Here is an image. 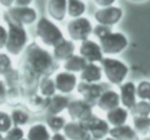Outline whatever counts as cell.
<instances>
[{
	"mask_svg": "<svg viewBox=\"0 0 150 140\" xmlns=\"http://www.w3.org/2000/svg\"><path fill=\"white\" fill-rule=\"evenodd\" d=\"M80 55L83 57L87 63H98L103 58V53L98 43L93 40H85L82 41L80 45Z\"/></svg>",
	"mask_w": 150,
	"mask_h": 140,
	"instance_id": "obj_14",
	"label": "cell"
},
{
	"mask_svg": "<svg viewBox=\"0 0 150 140\" xmlns=\"http://www.w3.org/2000/svg\"><path fill=\"white\" fill-rule=\"evenodd\" d=\"M122 16V10L120 7L108 6L98 9L94 14V18L99 25L110 27L117 24Z\"/></svg>",
	"mask_w": 150,
	"mask_h": 140,
	"instance_id": "obj_10",
	"label": "cell"
},
{
	"mask_svg": "<svg viewBox=\"0 0 150 140\" xmlns=\"http://www.w3.org/2000/svg\"><path fill=\"white\" fill-rule=\"evenodd\" d=\"M33 0H14V6H30Z\"/></svg>",
	"mask_w": 150,
	"mask_h": 140,
	"instance_id": "obj_43",
	"label": "cell"
},
{
	"mask_svg": "<svg viewBox=\"0 0 150 140\" xmlns=\"http://www.w3.org/2000/svg\"><path fill=\"white\" fill-rule=\"evenodd\" d=\"M86 11V4L82 0H67V14L71 18H81Z\"/></svg>",
	"mask_w": 150,
	"mask_h": 140,
	"instance_id": "obj_30",
	"label": "cell"
},
{
	"mask_svg": "<svg viewBox=\"0 0 150 140\" xmlns=\"http://www.w3.org/2000/svg\"><path fill=\"white\" fill-rule=\"evenodd\" d=\"M100 63L101 70H103L105 77L111 84L120 85L129 73L128 65L117 58L103 57Z\"/></svg>",
	"mask_w": 150,
	"mask_h": 140,
	"instance_id": "obj_4",
	"label": "cell"
},
{
	"mask_svg": "<svg viewBox=\"0 0 150 140\" xmlns=\"http://www.w3.org/2000/svg\"><path fill=\"white\" fill-rule=\"evenodd\" d=\"M62 131L67 140H91L90 134L88 133L84 123L82 122H67Z\"/></svg>",
	"mask_w": 150,
	"mask_h": 140,
	"instance_id": "obj_15",
	"label": "cell"
},
{
	"mask_svg": "<svg viewBox=\"0 0 150 140\" xmlns=\"http://www.w3.org/2000/svg\"><path fill=\"white\" fill-rule=\"evenodd\" d=\"M35 34L42 44L48 47H54L64 39L63 33L59 27L46 16H42L37 20Z\"/></svg>",
	"mask_w": 150,
	"mask_h": 140,
	"instance_id": "obj_2",
	"label": "cell"
},
{
	"mask_svg": "<svg viewBox=\"0 0 150 140\" xmlns=\"http://www.w3.org/2000/svg\"><path fill=\"white\" fill-rule=\"evenodd\" d=\"M136 98V85L133 82L129 81L120 85V100L125 109H132L137 102Z\"/></svg>",
	"mask_w": 150,
	"mask_h": 140,
	"instance_id": "obj_17",
	"label": "cell"
},
{
	"mask_svg": "<svg viewBox=\"0 0 150 140\" xmlns=\"http://www.w3.org/2000/svg\"><path fill=\"white\" fill-rule=\"evenodd\" d=\"M0 140H4V135L0 133Z\"/></svg>",
	"mask_w": 150,
	"mask_h": 140,
	"instance_id": "obj_48",
	"label": "cell"
},
{
	"mask_svg": "<svg viewBox=\"0 0 150 140\" xmlns=\"http://www.w3.org/2000/svg\"><path fill=\"white\" fill-rule=\"evenodd\" d=\"M27 140H50L51 133L44 123H35L27 131Z\"/></svg>",
	"mask_w": 150,
	"mask_h": 140,
	"instance_id": "obj_23",
	"label": "cell"
},
{
	"mask_svg": "<svg viewBox=\"0 0 150 140\" xmlns=\"http://www.w3.org/2000/svg\"><path fill=\"white\" fill-rule=\"evenodd\" d=\"M12 127V122L10 119L9 112L5 111H0V133L5 134Z\"/></svg>",
	"mask_w": 150,
	"mask_h": 140,
	"instance_id": "obj_38",
	"label": "cell"
},
{
	"mask_svg": "<svg viewBox=\"0 0 150 140\" xmlns=\"http://www.w3.org/2000/svg\"><path fill=\"white\" fill-rule=\"evenodd\" d=\"M38 93L43 97L49 98L56 94V88L54 80L51 77H42L38 84Z\"/></svg>",
	"mask_w": 150,
	"mask_h": 140,
	"instance_id": "obj_28",
	"label": "cell"
},
{
	"mask_svg": "<svg viewBox=\"0 0 150 140\" xmlns=\"http://www.w3.org/2000/svg\"><path fill=\"white\" fill-rule=\"evenodd\" d=\"M148 134L150 135V128H149V132H148Z\"/></svg>",
	"mask_w": 150,
	"mask_h": 140,
	"instance_id": "obj_49",
	"label": "cell"
},
{
	"mask_svg": "<svg viewBox=\"0 0 150 140\" xmlns=\"http://www.w3.org/2000/svg\"><path fill=\"white\" fill-rule=\"evenodd\" d=\"M10 119H11L12 126L16 127H23L25 125H28L31 120V114L30 112L27 111L26 109H22V107H14L11 112H10Z\"/></svg>",
	"mask_w": 150,
	"mask_h": 140,
	"instance_id": "obj_27",
	"label": "cell"
},
{
	"mask_svg": "<svg viewBox=\"0 0 150 140\" xmlns=\"http://www.w3.org/2000/svg\"><path fill=\"white\" fill-rule=\"evenodd\" d=\"M0 20H1V14H0Z\"/></svg>",
	"mask_w": 150,
	"mask_h": 140,
	"instance_id": "obj_50",
	"label": "cell"
},
{
	"mask_svg": "<svg viewBox=\"0 0 150 140\" xmlns=\"http://www.w3.org/2000/svg\"><path fill=\"white\" fill-rule=\"evenodd\" d=\"M48 100H49V98L43 97L37 92L25 97L23 103L25 104L26 109L30 114H39L46 112V109H47L48 105Z\"/></svg>",
	"mask_w": 150,
	"mask_h": 140,
	"instance_id": "obj_16",
	"label": "cell"
},
{
	"mask_svg": "<svg viewBox=\"0 0 150 140\" xmlns=\"http://www.w3.org/2000/svg\"><path fill=\"white\" fill-rule=\"evenodd\" d=\"M136 95L141 100H149L150 98V82L141 81L136 87Z\"/></svg>",
	"mask_w": 150,
	"mask_h": 140,
	"instance_id": "obj_34",
	"label": "cell"
},
{
	"mask_svg": "<svg viewBox=\"0 0 150 140\" xmlns=\"http://www.w3.org/2000/svg\"><path fill=\"white\" fill-rule=\"evenodd\" d=\"M6 95H7V85L4 80L0 79V107L6 104Z\"/></svg>",
	"mask_w": 150,
	"mask_h": 140,
	"instance_id": "obj_40",
	"label": "cell"
},
{
	"mask_svg": "<svg viewBox=\"0 0 150 140\" xmlns=\"http://www.w3.org/2000/svg\"><path fill=\"white\" fill-rule=\"evenodd\" d=\"M4 77V82L6 83L7 86H18L20 84V70L18 69H13L12 68Z\"/></svg>",
	"mask_w": 150,
	"mask_h": 140,
	"instance_id": "obj_37",
	"label": "cell"
},
{
	"mask_svg": "<svg viewBox=\"0 0 150 140\" xmlns=\"http://www.w3.org/2000/svg\"><path fill=\"white\" fill-rule=\"evenodd\" d=\"M148 102H149V104H150V98H149V101H148Z\"/></svg>",
	"mask_w": 150,
	"mask_h": 140,
	"instance_id": "obj_52",
	"label": "cell"
},
{
	"mask_svg": "<svg viewBox=\"0 0 150 140\" xmlns=\"http://www.w3.org/2000/svg\"><path fill=\"white\" fill-rule=\"evenodd\" d=\"M108 134L117 140H140L139 135L133 129V127L126 124L119 127H112L109 129Z\"/></svg>",
	"mask_w": 150,
	"mask_h": 140,
	"instance_id": "obj_22",
	"label": "cell"
},
{
	"mask_svg": "<svg viewBox=\"0 0 150 140\" xmlns=\"http://www.w3.org/2000/svg\"><path fill=\"white\" fill-rule=\"evenodd\" d=\"M80 78L83 82L87 83H97L102 78V70L101 67L97 65L96 63H88L86 67L81 72Z\"/></svg>",
	"mask_w": 150,
	"mask_h": 140,
	"instance_id": "obj_24",
	"label": "cell"
},
{
	"mask_svg": "<svg viewBox=\"0 0 150 140\" xmlns=\"http://www.w3.org/2000/svg\"><path fill=\"white\" fill-rule=\"evenodd\" d=\"M150 128V117H139L135 116L133 118V129L137 132V134L145 135L148 134Z\"/></svg>",
	"mask_w": 150,
	"mask_h": 140,
	"instance_id": "obj_32",
	"label": "cell"
},
{
	"mask_svg": "<svg viewBox=\"0 0 150 140\" xmlns=\"http://www.w3.org/2000/svg\"><path fill=\"white\" fill-rule=\"evenodd\" d=\"M53 80L54 83H55L56 91H58L60 94L71 93L78 85L77 76L75 74L69 73V72L67 71L57 73Z\"/></svg>",
	"mask_w": 150,
	"mask_h": 140,
	"instance_id": "obj_13",
	"label": "cell"
},
{
	"mask_svg": "<svg viewBox=\"0 0 150 140\" xmlns=\"http://www.w3.org/2000/svg\"><path fill=\"white\" fill-rule=\"evenodd\" d=\"M67 31L71 41H85L92 34L93 26L87 18H74L69 21L67 26Z\"/></svg>",
	"mask_w": 150,
	"mask_h": 140,
	"instance_id": "obj_7",
	"label": "cell"
},
{
	"mask_svg": "<svg viewBox=\"0 0 150 140\" xmlns=\"http://www.w3.org/2000/svg\"><path fill=\"white\" fill-rule=\"evenodd\" d=\"M67 124V120L64 117L60 114H48L46 118V126L49 129L50 132L58 133L62 131L64 125Z\"/></svg>",
	"mask_w": 150,
	"mask_h": 140,
	"instance_id": "obj_31",
	"label": "cell"
},
{
	"mask_svg": "<svg viewBox=\"0 0 150 140\" xmlns=\"http://www.w3.org/2000/svg\"><path fill=\"white\" fill-rule=\"evenodd\" d=\"M25 138V130L23 127L12 126L4 134V140H22Z\"/></svg>",
	"mask_w": 150,
	"mask_h": 140,
	"instance_id": "obj_36",
	"label": "cell"
},
{
	"mask_svg": "<svg viewBox=\"0 0 150 140\" xmlns=\"http://www.w3.org/2000/svg\"><path fill=\"white\" fill-rule=\"evenodd\" d=\"M67 0H47L46 10L52 20L62 22L67 16Z\"/></svg>",
	"mask_w": 150,
	"mask_h": 140,
	"instance_id": "obj_20",
	"label": "cell"
},
{
	"mask_svg": "<svg viewBox=\"0 0 150 140\" xmlns=\"http://www.w3.org/2000/svg\"><path fill=\"white\" fill-rule=\"evenodd\" d=\"M120 94L115 90H105L97 100L96 105L103 112H109L120 107Z\"/></svg>",
	"mask_w": 150,
	"mask_h": 140,
	"instance_id": "obj_18",
	"label": "cell"
},
{
	"mask_svg": "<svg viewBox=\"0 0 150 140\" xmlns=\"http://www.w3.org/2000/svg\"><path fill=\"white\" fill-rule=\"evenodd\" d=\"M24 102V94L20 86H7V95H6V104L11 107H18Z\"/></svg>",
	"mask_w": 150,
	"mask_h": 140,
	"instance_id": "obj_29",
	"label": "cell"
},
{
	"mask_svg": "<svg viewBox=\"0 0 150 140\" xmlns=\"http://www.w3.org/2000/svg\"><path fill=\"white\" fill-rule=\"evenodd\" d=\"M20 67L26 68L36 76L42 78L51 77L59 69V63L54 59L52 53L34 41L28 44L24 50Z\"/></svg>",
	"mask_w": 150,
	"mask_h": 140,
	"instance_id": "obj_1",
	"label": "cell"
},
{
	"mask_svg": "<svg viewBox=\"0 0 150 140\" xmlns=\"http://www.w3.org/2000/svg\"><path fill=\"white\" fill-rule=\"evenodd\" d=\"M69 102V98L64 94H54L49 97L46 112L48 114H60L64 109H67Z\"/></svg>",
	"mask_w": 150,
	"mask_h": 140,
	"instance_id": "obj_21",
	"label": "cell"
},
{
	"mask_svg": "<svg viewBox=\"0 0 150 140\" xmlns=\"http://www.w3.org/2000/svg\"><path fill=\"white\" fill-rule=\"evenodd\" d=\"M12 68V60L9 54L0 52V76H5Z\"/></svg>",
	"mask_w": 150,
	"mask_h": 140,
	"instance_id": "obj_35",
	"label": "cell"
},
{
	"mask_svg": "<svg viewBox=\"0 0 150 140\" xmlns=\"http://www.w3.org/2000/svg\"><path fill=\"white\" fill-rule=\"evenodd\" d=\"M22 140H27V139H26V138H24V139H22Z\"/></svg>",
	"mask_w": 150,
	"mask_h": 140,
	"instance_id": "obj_53",
	"label": "cell"
},
{
	"mask_svg": "<svg viewBox=\"0 0 150 140\" xmlns=\"http://www.w3.org/2000/svg\"><path fill=\"white\" fill-rule=\"evenodd\" d=\"M104 140H117V139H115V138H112V137H106Z\"/></svg>",
	"mask_w": 150,
	"mask_h": 140,
	"instance_id": "obj_47",
	"label": "cell"
},
{
	"mask_svg": "<svg viewBox=\"0 0 150 140\" xmlns=\"http://www.w3.org/2000/svg\"><path fill=\"white\" fill-rule=\"evenodd\" d=\"M91 140H96V139H93V138H91Z\"/></svg>",
	"mask_w": 150,
	"mask_h": 140,
	"instance_id": "obj_51",
	"label": "cell"
},
{
	"mask_svg": "<svg viewBox=\"0 0 150 140\" xmlns=\"http://www.w3.org/2000/svg\"><path fill=\"white\" fill-rule=\"evenodd\" d=\"M75 50L76 45L74 41L67 40L64 38L62 41H60L57 45L53 47L52 55H53L56 61H65L75 54Z\"/></svg>",
	"mask_w": 150,
	"mask_h": 140,
	"instance_id": "obj_19",
	"label": "cell"
},
{
	"mask_svg": "<svg viewBox=\"0 0 150 140\" xmlns=\"http://www.w3.org/2000/svg\"><path fill=\"white\" fill-rule=\"evenodd\" d=\"M14 3V0H0V4H1L3 7L10 8Z\"/></svg>",
	"mask_w": 150,
	"mask_h": 140,
	"instance_id": "obj_45",
	"label": "cell"
},
{
	"mask_svg": "<svg viewBox=\"0 0 150 140\" xmlns=\"http://www.w3.org/2000/svg\"><path fill=\"white\" fill-rule=\"evenodd\" d=\"M18 70H20L21 74L18 86H20L21 90H22L23 94H24V98L31 94L37 93L40 78L38 76H36L30 70L26 69L24 67H20Z\"/></svg>",
	"mask_w": 150,
	"mask_h": 140,
	"instance_id": "obj_11",
	"label": "cell"
},
{
	"mask_svg": "<svg viewBox=\"0 0 150 140\" xmlns=\"http://www.w3.org/2000/svg\"><path fill=\"white\" fill-rule=\"evenodd\" d=\"M129 112L127 109L122 107H117L111 111L107 112L106 114V122L108 124L112 125L113 127H119L122 125H125L128 121Z\"/></svg>",
	"mask_w": 150,
	"mask_h": 140,
	"instance_id": "obj_25",
	"label": "cell"
},
{
	"mask_svg": "<svg viewBox=\"0 0 150 140\" xmlns=\"http://www.w3.org/2000/svg\"><path fill=\"white\" fill-rule=\"evenodd\" d=\"M5 22L26 27L37 22V10L31 6H11L3 14Z\"/></svg>",
	"mask_w": 150,
	"mask_h": 140,
	"instance_id": "obj_5",
	"label": "cell"
},
{
	"mask_svg": "<svg viewBox=\"0 0 150 140\" xmlns=\"http://www.w3.org/2000/svg\"><path fill=\"white\" fill-rule=\"evenodd\" d=\"M77 91L82 96V99L85 100L87 103H89L91 107H95L97 103V100L100 97V95L104 92L105 85L97 84V83H87V82L81 81L77 85Z\"/></svg>",
	"mask_w": 150,
	"mask_h": 140,
	"instance_id": "obj_8",
	"label": "cell"
},
{
	"mask_svg": "<svg viewBox=\"0 0 150 140\" xmlns=\"http://www.w3.org/2000/svg\"><path fill=\"white\" fill-rule=\"evenodd\" d=\"M94 2L100 7H108L115 2V0H94Z\"/></svg>",
	"mask_w": 150,
	"mask_h": 140,
	"instance_id": "obj_42",
	"label": "cell"
},
{
	"mask_svg": "<svg viewBox=\"0 0 150 140\" xmlns=\"http://www.w3.org/2000/svg\"><path fill=\"white\" fill-rule=\"evenodd\" d=\"M87 61L83 58L80 54H74L69 59L63 63V69L69 73H81L83 69L87 65Z\"/></svg>",
	"mask_w": 150,
	"mask_h": 140,
	"instance_id": "obj_26",
	"label": "cell"
},
{
	"mask_svg": "<svg viewBox=\"0 0 150 140\" xmlns=\"http://www.w3.org/2000/svg\"><path fill=\"white\" fill-rule=\"evenodd\" d=\"M88 133L90 134L91 138L101 140L106 137L109 132V124L103 119L98 118L97 116L93 114L88 121L84 122Z\"/></svg>",
	"mask_w": 150,
	"mask_h": 140,
	"instance_id": "obj_12",
	"label": "cell"
},
{
	"mask_svg": "<svg viewBox=\"0 0 150 140\" xmlns=\"http://www.w3.org/2000/svg\"><path fill=\"white\" fill-rule=\"evenodd\" d=\"M7 24V40L5 49L7 54L18 56L24 52L29 44V35L25 27L13 23L5 22Z\"/></svg>",
	"mask_w": 150,
	"mask_h": 140,
	"instance_id": "obj_3",
	"label": "cell"
},
{
	"mask_svg": "<svg viewBox=\"0 0 150 140\" xmlns=\"http://www.w3.org/2000/svg\"><path fill=\"white\" fill-rule=\"evenodd\" d=\"M93 107L83 99H74L69 100L67 111L71 121L86 122L93 116Z\"/></svg>",
	"mask_w": 150,
	"mask_h": 140,
	"instance_id": "obj_9",
	"label": "cell"
},
{
	"mask_svg": "<svg viewBox=\"0 0 150 140\" xmlns=\"http://www.w3.org/2000/svg\"><path fill=\"white\" fill-rule=\"evenodd\" d=\"M50 140H67V137L63 135V133H53V134L51 135V139Z\"/></svg>",
	"mask_w": 150,
	"mask_h": 140,
	"instance_id": "obj_44",
	"label": "cell"
},
{
	"mask_svg": "<svg viewBox=\"0 0 150 140\" xmlns=\"http://www.w3.org/2000/svg\"><path fill=\"white\" fill-rule=\"evenodd\" d=\"M6 40H7V29L0 25V50L5 48Z\"/></svg>",
	"mask_w": 150,
	"mask_h": 140,
	"instance_id": "obj_41",
	"label": "cell"
},
{
	"mask_svg": "<svg viewBox=\"0 0 150 140\" xmlns=\"http://www.w3.org/2000/svg\"><path fill=\"white\" fill-rule=\"evenodd\" d=\"M129 42L127 37L119 32H109L99 38V46L102 53L117 54L125 50Z\"/></svg>",
	"mask_w": 150,
	"mask_h": 140,
	"instance_id": "obj_6",
	"label": "cell"
},
{
	"mask_svg": "<svg viewBox=\"0 0 150 140\" xmlns=\"http://www.w3.org/2000/svg\"><path fill=\"white\" fill-rule=\"evenodd\" d=\"M129 1H132V2H142V1H145V0H129Z\"/></svg>",
	"mask_w": 150,
	"mask_h": 140,
	"instance_id": "obj_46",
	"label": "cell"
},
{
	"mask_svg": "<svg viewBox=\"0 0 150 140\" xmlns=\"http://www.w3.org/2000/svg\"><path fill=\"white\" fill-rule=\"evenodd\" d=\"M111 32L110 27H107V26H102V25H97L94 29H93L92 33L96 36L97 38H100L101 36L105 35V34L109 33Z\"/></svg>",
	"mask_w": 150,
	"mask_h": 140,
	"instance_id": "obj_39",
	"label": "cell"
},
{
	"mask_svg": "<svg viewBox=\"0 0 150 140\" xmlns=\"http://www.w3.org/2000/svg\"><path fill=\"white\" fill-rule=\"evenodd\" d=\"M133 116L149 117L150 116V104L146 100H140L135 103V105L130 109Z\"/></svg>",
	"mask_w": 150,
	"mask_h": 140,
	"instance_id": "obj_33",
	"label": "cell"
}]
</instances>
